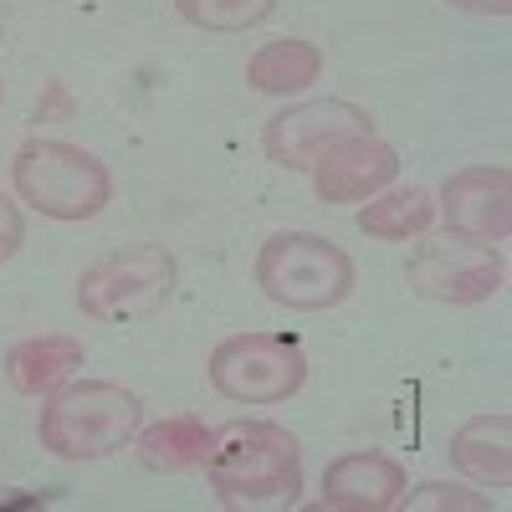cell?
<instances>
[{
  "label": "cell",
  "mask_w": 512,
  "mask_h": 512,
  "mask_svg": "<svg viewBox=\"0 0 512 512\" xmlns=\"http://www.w3.org/2000/svg\"><path fill=\"white\" fill-rule=\"evenodd\" d=\"M436 216L446 221L451 241L466 246H507L512 236V169L507 164H472L446 175L436 195Z\"/></svg>",
  "instance_id": "cell-8"
},
{
  "label": "cell",
  "mask_w": 512,
  "mask_h": 512,
  "mask_svg": "<svg viewBox=\"0 0 512 512\" xmlns=\"http://www.w3.org/2000/svg\"><path fill=\"white\" fill-rule=\"evenodd\" d=\"M359 231L369 236V241H390V246H400V241H420L425 231L436 226V195L425 190V185H390V190H379V195H369L364 205H359Z\"/></svg>",
  "instance_id": "cell-16"
},
{
  "label": "cell",
  "mask_w": 512,
  "mask_h": 512,
  "mask_svg": "<svg viewBox=\"0 0 512 512\" xmlns=\"http://www.w3.org/2000/svg\"><path fill=\"white\" fill-rule=\"evenodd\" d=\"M446 456H451V466L461 477H472L482 487H507L512 482V415L487 410V415L461 420L451 431Z\"/></svg>",
  "instance_id": "cell-13"
},
{
  "label": "cell",
  "mask_w": 512,
  "mask_h": 512,
  "mask_svg": "<svg viewBox=\"0 0 512 512\" xmlns=\"http://www.w3.org/2000/svg\"><path fill=\"white\" fill-rule=\"evenodd\" d=\"M205 379L231 405L272 410L308 384V349L292 333H231L210 349Z\"/></svg>",
  "instance_id": "cell-6"
},
{
  "label": "cell",
  "mask_w": 512,
  "mask_h": 512,
  "mask_svg": "<svg viewBox=\"0 0 512 512\" xmlns=\"http://www.w3.org/2000/svg\"><path fill=\"white\" fill-rule=\"evenodd\" d=\"M175 11L185 26L195 31H216V36H236V31H251L272 21L277 0H175Z\"/></svg>",
  "instance_id": "cell-17"
},
{
  "label": "cell",
  "mask_w": 512,
  "mask_h": 512,
  "mask_svg": "<svg viewBox=\"0 0 512 512\" xmlns=\"http://www.w3.org/2000/svg\"><path fill=\"white\" fill-rule=\"evenodd\" d=\"M323 77V47L303 36L267 41L262 52L246 57V88L251 93H272V98H297Z\"/></svg>",
  "instance_id": "cell-15"
},
{
  "label": "cell",
  "mask_w": 512,
  "mask_h": 512,
  "mask_svg": "<svg viewBox=\"0 0 512 512\" xmlns=\"http://www.w3.org/2000/svg\"><path fill=\"white\" fill-rule=\"evenodd\" d=\"M210 446H216V425H205L200 415H169V420L139 425V436H134L139 461L159 477L200 472V466L210 461Z\"/></svg>",
  "instance_id": "cell-14"
},
{
  "label": "cell",
  "mask_w": 512,
  "mask_h": 512,
  "mask_svg": "<svg viewBox=\"0 0 512 512\" xmlns=\"http://www.w3.org/2000/svg\"><path fill=\"white\" fill-rule=\"evenodd\" d=\"M400 507L410 512H425V507H451V512H482L487 502L477 492H466L456 482H420V487H405L400 492Z\"/></svg>",
  "instance_id": "cell-18"
},
{
  "label": "cell",
  "mask_w": 512,
  "mask_h": 512,
  "mask_svg": "<svg viewBox=\"0 0 512 512\" xmlns=\"http://www.w3.org/2000/svg\"><path fill=\"white\" fill-rule=\"evenodd\" d=\"M451 11H466V16H497L507 21L512 16V0H446Z\"/></svg>",
  "instance_id": "cell-20"
},
{
  "label": "cell",
  "mask_w": 512,
  "mask_h": 512,
  "mask_svg": "<svg viewBox=\"0 0 512 512\" xmlns=\"http://www.w3.org/2000/svg\"><path fill=\"white\" fill-rule=\"evenodd\" d=\"M349 134H374L369 108L349 98H308V103H287L262 123V149L277 169H308L328 144Z\"/></svg>",
  "instance_id": "cell-9"
},
{
  "label": "cell",
  "mask_w": 512,
  "mask_h": 512,
  "mask_svg": "<svg viewBox=\"0 0 512 512\" xmlns=\"http://www.w3.org/2000/svg\"><path fill=\"white\" fill-rule=\"evenodd\" d=\"M405 287L425 303L446 308H477L507 287V262L492 246H466V241H441L420 246L405 262Z\"/></svg>",
  "instance_id": "cell-7"
},
{
  "label": "cell",
  "mask_w": 512,
  "mask_h": 512,
  "mask_svg": "<svg viewBox=\"0 0 512 512\" xmlns=\"http://www.w3.org/2000/svg\"><path fill=\"white\" fill-rule=\"evenodd\" d=\"M200 472L221 507H292L303 492V446L277 420H226Z\"/></svg>",
  "instance_id": "cell-1"
},
{
  "label": "cell",
  "mask_w": 512,
  "mask_h": 512,
  "mask_svg": "<svg viewBox=\"0 0 512 512\" xmlns=\"http://www.w3.org/2000/svg\"><path fill=\"white\" fill-rule=\"evenodd\" d=\"M180 287V256L154 241L103 251L77 277V308L93 323H134L159 313Z\"/></svg>",
  "instance_id": "cell-5"
},
{
  "label": "cell",
  "mask_w": 512,
  "mask_h": 512,
  "mask_svg": "<svg viewBox=\"0 0 512 512\" xmlns=\"http://www.w3.org/2000/svg\"><path fill=\"white\" fill-rule=\"evenodd\" d=\"M144 400L113 379H67L36 415V441L57 461H103L134 446Z\"/></svg>",
  "instance_id": "cell-2"
},
{
  "label": "cell",
  "mask_w": 512,
  "mask_h": 512,
  "mask_svg": "<svg viewBox=\"0 0 512 512\" xmlns=\"http://www.w3.org/2000/svg\"><path fill=\"white\" fill-rule=\"evenodd\" d=\"M308 175H313V195L323 205H364L369 195L395 185L400 149L384 144L379 134H349V139L328 144L308 164Z\"/></svg>",
  "instance_id": "cell-10"
},
{
  "label": "cell",
  "mask_w": 512,
  "mask_h": 512,
  "mask_svg": "<svg viewBox=\"0 0 512 512\" xmlns=\"http://www.w3.org/2000/svg\"><path fill=\"white\" fill-rule=\"evenodd\" d=\"M11 190L36 216L77 226L113 205V169L93 149L36 134L11 154Z\"/></svg>",
  "instance_id": "cell-3"
},
{
  "label": "cell",
  "mask_w": 512,
  "mask_h": 512,
  "mask_svg": "<svg viewBox=\"0 0 512 512\" xmlns=\"http://www.w3.org/2000/svg\"><path fill=\"white\" fill-rule=\"evenodd\" d=\"M251 277H256L267 303H277L287 313H328L338 303H349V292L359 282L354 256L318 231L267 236V246L256 251Z\"/></svg>",
  "instance_id": "cell-4"
},
{
  "label": "cell",
  "mask_w": 512,
  "mask_h": 512,
  "mask_svg": "<svg viewBox=\"0 0 512 512\" xmlns=\"http://www.w3.org/2000/svg\"><path fill=\"white\" fill-rule=\"evenodd\" d=\"M88 364V349H82V338L72 333H36V338H21V344L6 349L0 369H6V384L26 400H47L52 390H62L67 379L82 374Z\"/></svg>",
  "instance_id": "cell-12"
},
{
  "label": "cell",
  "mask_w": 512,
  "mask_h": 512,
  "mask_svg": "<svg viewBox=\"0 0 512 512\" xmlns=\"http://www.w3.org/2000/svg\"><path fill=\"white\" fill-rule=\"evenodd\" d=\"M0 103H6V82H0Z\"/></svg>",
  "instance_id": "cell-22"
},
{
  "label": "cell",
  "mask_w": 512,
  "mask_h": 512,
  "mask_svg": "<svg viewBox=\"0 0 512 512\" xmlns=\"http://www.w3.org/2000/svg\"><path fill=\"white\" fill-rule=\"evenodd\" d=\"M405 487L410 472L384 451H344L323 466V507L333 512H390Z\"/></svg>",
  "instance_id": "cell-11"
},
{
  "label": "cell",
  "mask_w": 512,
  "mask_h": 512,
  "mask_svg": "<svg viewBox=\"0 0 512 512\" xmlns=\"http://www.w3.org/2000/svg\"><path fill=\"white\" fill-rule=\"evenodd\" d=\"M21 236H26V226H21L16 200L0 195V267H11V256L21 251Z\"/></svg>",
  "instance_id": "cell-19"
},
{
  "label": "cell",
  "mask_w": 512,
  "mask_h": 512,
  "mask_svg": "<svg viewBox=\"0 0 512 512\" xmlns=\"http://www.w3.org/2000/svg\"><path fill=\"white\" fill-rule=\"evenodd\" d=\"M36 492H16V487H0V507H36Z\"/></svg>",
  "instance_id": "cell-21"
}]
</instances>
